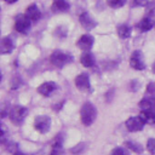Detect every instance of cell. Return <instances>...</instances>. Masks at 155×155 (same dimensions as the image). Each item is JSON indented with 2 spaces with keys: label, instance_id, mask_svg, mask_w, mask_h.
Returning <instances> with one entry per match:
<instances>
[{
  "label": "cell",
  "instance_id": "83f0119b",
  "mask_svg": "<svg viewBox=\"0 0 155 155\" xmlns=\"http://www.w3.org/2000/svg\"><path fill=\"white\" fill-rule=\"evenodd\" d=\"M154 7H155V4H154V2H151V4H149V5H148V13H149V16H151V15H154V13H155Z\"/></svg>",
  "mask_w": 155,
  "mask_h": 155
},
{
  "label": "cell",
  "instance_id": "6da1fadb",
  "mask_svg": "<svg viewBox=\"0 0 155 155\" xmlns=\"http://www.w3.org/2000/svg\"><path fill=\"white\" fill-rule=\"evenodd\" d=\"M80 117H81V122L85 125V126H90L94 122L96 117H97V110L94 108L93 104L91 103H85L82 107H81V110H80Z\"/></svg>",
  "mask_w": 155,
  "mask_h": 155
},
{
  "label": "cell",
  "instance_id": "7402d4cb",
  "mask_svg": "<svg viewBox=\"0 0 155 155\" xmlns=\"http://www.w3.org/2000/svg\"><path fill=\"white\" fill-rule=\"evenodd\" d=\"M51 155H64V151L62 149V144L61 143H56L52 148V151H51Z\"/></svg>",
  "mask_w": 155,
  "mask_h": 155
},
{
  "label": "cell",
  "instance_id": "2e32d148",
  "mask_svg": "<svg viewBox=\"0 0 155 155\" xmlns=\"http://www.w3.org/2000/svg\"><path fill=\"white\" fill-rule=\"evenodd\" d=\"M68 8H69V4L67 2V0H53V4H52L53 11L63 12V11H67Z\"/></svg>",
  "mask_w": 155,
  "mask_h": 155
},
{
  "label": "cell",
  "instance_id": "cb8c5ba5",
  "mask_svg": "<svg viewBox=\"0 0 155 155\" xmlns=\"http://www.w3.org/2000/svg\"><path fill=\"white\" fill-rule=\"evenodd\" d=\"M147 148L151 154H155V138H150L147 143Z\"/></svg>",
  "mask_w": 155,
  "mask_h": 155
},
{
  "label": "cell",
  "instance_id": "f1b7e54d",
  "mask_svg": "<svg viewBox=\"0 0 155 155\" xmlns=\"http://www.w3.org/2000/svg\"><path fill=\"white\" fill-rule=\"evenodd\" d=\"M5 1H6L7 4H13V2H16L17 0H5Z\"/></svg>",
  "mask_w": 155,
  "mask_h": 155
},
{
  "label": "cell",
  "instance_id": "8fae6325",
  "mask_svg": "<svg viewBox=\"0 0 155 155\" xmlns=\"http://www.w3.org/2000/svg\"><path fill=\"white\" fill-rule=\"evenodd\" d=\"M25 16H27L31 22H35V21H38V19L40 18L41 13H40V10L38 8V6H36L35 4H33V5H30V6L27 7V10H25Z\"/></svg>",
  "mask_w": 155,
  "mask_h": 155
},
{
  "label": "cell",
  "instance_id": "30bf717a",
  "mask_svg": "<svg viewBox=\"0 0 155 155\" xmlns=\"http://www.w3.org/2000/svg\"><path fill=\"white\" fill-rule=\"evenodd\" d=\"M80 23L85 29H92L96 27V22L94 19L87 13V12H82L80 15Z\"/></svg>",
  "mask_w": 155,
  "mask_h": 155
},
{
  "label": "cell",
  "instance_id": "e0dca14e",
  "mask_svg": "<svg viewBox=\"0 0 155 155\" xmlns=\"http://www.w3.org/2000/svg\"><path fill=\"white\" fill-rule=\"evenodd\" d=\"M117 34L120 38L122 39H126L131 35V28L127 25V24H121L119 28H117Z\"/></svg>",
  "mask_w": 155,
  "mask_h": 155
},
{
  "label": "cell",
  "instance_id": "3957f363",
  "mask_svg": "<svg viewBox=\"0 0 155 155\" xmlns=\"http://www.w3.org/2000/svg\"><path fill=\"white\" fill-rule=\"evenodd\" d=\"M34 127L38 132L40 133H46L50 131V127H51V119L46 115H40V116H36L35 120H34Z\"/></svg>",
  "mask_w": 155,
  "mask_h": 155
},
{
  "label": "cell",
  "instance_id": "7a4b0ae2",
  "mask_svg": "<svg viewBox=\"0 0 155 155\" xmlns=\"http://www.w3.org/2000/svg\"><path fill=\"white\" fill-rule=\"evenodd\" d=\"M71 59H73V57H71L70 54L64 53V52H62V51H54V52L51 54V57H50L51 63H52L53 65H56V67H63V65H65L67 63H70Z\"/></svg>",
  "mask_w": 155,
  "mask_h": 155
},
{
  "label": "cell",
  "instance_id": "ac0fdd59",
  "mask_svg": "<svg viewBox=\"0 0 155 155\" xmlns=\"http://www.w3.org/2000/svg\"><path fill=\"white\" fill-rule=\"evenodd\" d=\"M140 116L143 117V120L145 121V124L155 125V111H143L140 114Z\"/></svg>",
  "mask_w": 155,
  "mask_h": 155
},
{
  "label": "cell",
  "instance_id": "484cf974",
  "mask_svg": "<svg viewBox=\"0 0 155 155\" xmlns=\"http://www.w3.org/2000/svg\"><path fill=\"white\" fill-rule=\"evenodd\" d=\"M147 92H148L149 94H151V96L155 98V82H150V84L148 85V87H147Z\"/></svg>",
  "mask_w": 155,
  "mask_h": 155
},
{
  "label": "cell",
  "instance_id": "9a60e30c",
  "mask_svg": "<svg viewBox=\"0 0 155 155\" xmlns=\"http://www.w3.org/2000/svg\"><path fill=\"white\" fill-rule=\"evenodd\" d=\"M80 61H81V64H82L84 67H86V68H90V67L94 65V57H93V54H92L91 52H88V51H85V52L81 54Z\"/></svg>",
  "mask_w": 155,
  "mask_h": 155
},
{
  "label": "cell",
  "instance_id": "d4e9b609",
  "mask_svg": "<svg viewBox=\"0 0 155 155\" xmlns=\"http://www.w3.org/2000/svg\"><path fill=\"white\" fill-rule=\"evenodd\" d=\"M148 5V0H133L132 2V6H137V7H140V6H147Z\"/></svg>",
  "mask_w": 155,
  "mask_h": 155
},
{
  "label": "cell",
  "instance_id": "9c48e42d",
  "mask_svg": "<svg viewBox=\"0 0 155 155\" xmlns=\"http://www.w3.org/2000/svg\"><path fill=\"white\" fill-rule=\"evenodd\" d=\"M76 45H78L82 51H88V50L92 47V45H93V38H92L91 35H88V34H85V35H82V36L78 40Z\"/></svg>",
  "mask_w": 155,
  "mask_h": 155
},
{
  "label": "cell",
  "instance_id": "ba28073f",
  "mask_svg": "<svg viewBox=\"0 0 155 155\" xmlns=\"http://www.w3.org/2000/svg\"><path fill=\"white\" fill-rule=\"evenodd\" d=\"M75 85L79 90L81 91H87L90 88V79H88V75L82 73L80 75H78L75 78Z\"/></svg>",
  "mask_w": 155,
  "mask_h": 155
},
{
  "label": "cell",
  "instance_id": "52a82bcc",
  "mask_svg": "<svg viewBox=\"0 0 155 155\" xmlns=\"http://www.w3.org/2000/svg\"><path fill=\"white\" fill-rule=\"evenodd\" d=\"M30 22L31 21L25 15H19V16H17V18L15 21V29L19 33L25 34L30 28Z\"/></svg>",
  "mask_w": 155,
  "mask_h": 155
},
{
  "label": "cell",
  "instance_id": "5bb4252c",
  "mask_svg": "<svg viewBox=\"0 0 155 155\" xmlns=\"http://www.w3.org/2000/svg\"><path fill=\"white\" fill-rule=\"evenodd\" d=\"M13 47H15V45H13L12 39H10V38H2V40L0 42V52L2 54L12 52Z\"/></svg>",
  "mask_w": 155,
  "mask_h": 155
},
{
  "label": "cell",
  "instance_id": "ffe728a7",
  "mask_svg": "<svg viewBox=\"0 0 155 155\" xmlns=\"http://www.w3.org/2000/svg\"><path fill=\"white\" fill-rule=\"evenodd\" d=\"M126 148H130L131 150H133L136 153H142L143 151L142 145L138 144V143H134V142H126Z\"/></svg>",
  "mask_w": 155,
  "mask_h": 155
},
{
  "label": "cell",
  "instance_id": "d6986e66",
  "mask_svg": "<svg viewBox=\"0 0 155 155\" xmlns=\"http://www.w3.org/2000/svg\"><path fill=\"white\" fill-rule=\"evenodd\" d=\"M151 27H153V22H151V19H150V17H144V18L139 22V29H140L142 31H147V30L151 29Z\"/></svg>",
  "mask_w": 155,
  "mask_h": 155
},
{
  "label": "cell",
  "instance_id": "7c38bea8",
  "mask_svg": "<svg viewBox=\"0 0 155 155\" xmlns=\"http://www.w3.org/2000/svg\"><path fill=\"white\" fill-rule=\"evenodd\" d=\"M56 84L52 82V81H48V82H44L41 84L39 87H38V92L41 93L42 96H50L54 90H56Z\"/></svg>",
  "mask_w": 155,
  "mask_h": 155
},
{
  "label": "cell",
  "instance_id": "5b68a950",
  "mask_svg": "<svg viewBox=\"0 0 155 155\" xmlns=\"http://www.w3.org/2000/svg\"><path fill=\"white\" fill-rule=\"evenodd\" d=\"M130 64L133 69L136 70H143L145 68V63H144V57H143V53L139 51V50H136L131 58H130Z\"/></svg>",
  "mask_w": 155,
  "mask_h": 155
},
{
  "label": "cell",
  "instance_id": "277c9868",
  "mask_svg": "<svg viewBox=\"0 0 155 155\" xmlns=\"http://www.w3.org/2000/svg\"><path fill=\"white\" fill-rule=\"evenodd\" d=\"M27 114H28L27 108H24V107H22V105H16V107H13V108L10 110V113H8V115H10V117H11L12 122H15V124H21V122L24 120V117L27 116Z\"/></svg>",
  "mask_w": 155,
  "mask_h": 155
},
{
  "label": "cell",
  "instance_id": "f546056e",
  "mask_svg": "<svg viewBox=\"0 0 155 155\" xmlns=\"http://www.w3.org/2000/svg\"><path fill=\"white\" fill-rule=\"evenodd\" d=\"M15 155H25V154H23V153H19V151H17V153H15Z\"/></svg>",
  "mask_w": 155,
  "mask_h": 155
},
{
  "label": "cell",
  "instance_id": "4dcf8cb0",
  "mask_svg": "<svg viewBox=\"0 0 155 155\" xmlns=\"http://www.w3.org/2000/svg\"><path fill=\"white\" fill-rule=\"evenodd\" d=\"M153 71H154V73H155V63H154V64H153Z\"/></svg>",
  "mask_w": 155,
  "mask_h": 155
},
{
  "label": "cell",
  "instance_id": "603a6c76",
  "mask_svg": "<svg viewBox=\"0 0 155 155\" xmlns=\"http://www.w3.org/2000/svg\"><path fill=\"white\" fill-rule=\"evenodd\" d=\"M111 155H128L127 150L125 148H121V147H117L115 148L113 151H111Z\"/></svg>",
  "mask_w": 155,
  "mask_h": 155
},
{
  "label": "cell",
  "instance_id": "4fadbf2b",
  "mask_svg": "<svg viewBox=\"0 0 155 155\" xmlns=\"http://www.w3.org/2000/svg\"><path fill=\"white\" fill-rule=\"evenodd\" d=\"M139 107L143 111H155V98H143L139 102Z\"/></svg>",
  "mask_w": 155,
  "mask_h": 155
},
{
  "label": "cell",
  "instance_id": "4316f807",
  "mask_svg": "<svg viewBox=\"0 0 155 155\" xmlns=\"http://www.w3.org/2000/svg\"><path fill=\"white\" fill-rule=\"evenodd\" d=\"M82 147H85L84 143H81V144H79V145H76V147H74V148L71 149V153H73V154H79V153H81L82 150H85V148H82Z\"/></svg>",
  "mask_w": 155,
  "mask_h": 155
},
{
  "label": "cell",
  "instance_id": "8992f818",
  "mask_svg": "<svg viewBox=\"0 0 155 155\" xmlns=\"http://www.w3.org/2000/svg\"><path fill=\"white\" fill-rule=\"evenodd\" d=\"M145 121L143 120L142 116H132L130 119H127L126 121V127L130 132H138L144 127Z\"/></svg>",
  "mask_w": 155,
  "mask_h": 155
},
{
  "label": "cell",
  "instance_id": "44dd1931",
  "mask_svg": "<svg viewBox=\"0 0 155 155\" xmlns=\"http://www.w3.org/2000/svg\"><path fill=\"white\" fill-rule=\"evenodd\" d=\"M108 5L113 8H119V7H122L125 4H126V0H107Z\"/></svg>",
  "mask_w": 155,
  "mask_h": 155
}]
</instances>
